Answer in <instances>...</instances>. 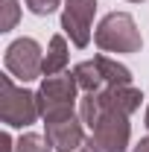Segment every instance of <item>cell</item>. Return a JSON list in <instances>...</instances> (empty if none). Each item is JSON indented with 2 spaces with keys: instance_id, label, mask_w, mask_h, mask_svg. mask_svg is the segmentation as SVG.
<instances>
[{
  "instance_id": "cell-5",
  "label": "cell",
  "mask_w": 149,
  "mask_h": 152,
  "mask_svg": "<svg viewBox=\"0 0 149 152\" xmlns=\"http://www.w3.org/2000/svg\"><path fill=\"white\" fill-rule=\"evenodd\" d=\"M131 140V123L126 114L105 111L99 117V123L91 129L88 146L91 152H126Z\"/></svg>"
},
{
  "instance_id": "cell-12",
  "label": "cell",
  "mask_w": 149,
  "mask_h": 152,
  "mask_svg": "<svg viewBox=\"0 0 149 152\" xmlns=\"http://www.w3.org/2000/svg\"><path fill=\"white\" fill-rule=\"evenodd\" d=\"M15 152H53V143L47 140V134L26 132L15 140Z\"/></svg>"
},
{
  "instance_id": "cell-10",
  "label": "cell",
  "mask_w": 149,
  "mask_h": 152,
  "mask_svg": "<svg viewBox=\"0 0 149 152\" xmlns=\"http://www.w3.org/2000/svg\"><path fill=\"white\" fill-rule=\"evenodd\" d=\"M67 61H70L67 38L64 35H53L50 44H47V53H44V76L64 73V70H67Z\"/></svg>"
},
{
  "instance_id": "cell-4",
  "label": "cell",
  "mask_w": 149,
  "mask_h": 152,
  "mask_svg": "<svg viewBox=\"0 0 149 152\" xmlns=\"http://www.w3.org/2000/svg\"><path fill=\"white\" fill-rule=\"evenodd\" d=\"M3 64H6V73L12 79H18V82H23V85L32 82V79H44V50L29 35L15 38L6 47Z\"/></svg>"
},
{
  "instance_id": "cell-1",
  "label": "cell",
  "mask_w": 149,
  "mask_h": 152,
  "mask_svg": "<svg viewBox=\"0 0 149 152\" xmlns=\"http://www.w3.org/2000/svg\"><path fill=\"white\" fill-rule=\"evenodd\" d=\"M38 108H41V120H58V117H70L76 111V102H79V82H76L73 70L67 73H53L44 76L41 85H38Z\"/></svg>"
},
{
  "instance_id": "cell-3",
  "label": "cell",
  "mask_w": 149,
  "mask_h": 152,
  "mask_svg": "<svg viewBox=\"0 0 149 152\" xmlns=\"http://www.w3.org/2000/svg\"><path fill=\"white\" fill-rule=\"evenodd\" d=\"M41 108H38V94L18 88L12 82V76H0V120L6 123V129H26L32 126Z\"/></svg>"
},
{
  "instance_id": "cell-17",
  "label": "cell",
  "mask_w": 149,
  "mask_h": 152,
  "mask_svg": "<svg viewBox=\"0 0 149 152\" xmlns=\"http://www.w3.org/2000/svg\"><path fill=\"white\" fill-rule=\"evenodd\" d=\"M143 123H146V129H149V105H146V117H143Z\"/></svg>"
},
{
  "instance_id": "cell-18",
  "label": "cell",
  "mask_w": 149,
  "mask_h": 152,
  "mask_svg": "<svg viewBox=\"0 0 149 152\" xmlns=\"http://www.w3.org/2000/svg\"><path fill=\"white\" fill-rule=\"evenodd\" d=\"M126 3H143V0H126Z\"/></svg>"
},
{
  "instance_id": "cell-7",
  "label": "cell",
  "mask_w": 149,
  "mask_h": 152,
  "mask_svg": "<svg viewBox=\"0 0 149 152\" xmlns=\"http://www.w3.org/2000/svg\"><path fill=\"white\" fill-rule=\"evenodd\" d=\"M44 134L47 140L53 143V149L58 152H73L79 146H85V123L79 114H70V117H58V120H47L44 123Z\"/></svg>"
},
{
  "instance_id": "cell-2",
  "label": "cell",
  "mask_w": 149,
  "mask_h": 152,
  "mask_svg": "<svg viewBox=\"0 0 149 152\" xmlns=\"http://www.w3.org/2000/svg\"><path fill=\"white\" fill-rule=\"evenodd\" d=\"M93 44L102 53L131 56V53H140L143 38H140V29L129 12H108L99 20V26L93 29Z\"/></svg>"
},
{
  "instance_id": "cell-6",
  "label": "cell",
  "mask_w": 149,
  "mask_h": 152,
  "mask_svg": "<svg viewBox=\"0 0 149 152\" xmlns=\"http://www.w3.org/2000/svg\"><path fill=\"white\" fill-rule=\"evenodd\" d=\"M93 15H96V0H64V6H61V32L79 50H85L91 44Z\"/></svg>"
},
{
  "instance_id": "cell-14",
  "label": "cell",
  "mask_w": 149,
  "mask_h": 152,
  "mask_svg": "<svg viewBox=\"0 0 149 152\" xmlns=\"http://www.w3.org/2000/svg\"><path fill=\"white\" fill-rule=\"evenodd\" d=\"M23 3H26V9H29L32 15H41V18H44V15H53L58 6H64L61 0H23Z\"/></svg>"
},
{
  "instance_id": "cell-15",
  "label": "cell",
  "mask_w": 149,
  "mask_h": 152,
  "mask_svg": "<svg viewBox=\"0 0 149 152\" xmlns=\"http://www.w3.org/2000/svg\"><path fill=\"white\" fill-rule=\"evenodd\" d=\"M131 152H149V134H146V137H140V140L134 143V149H131Z\"/></svg>"
},
{
  "instance_id": "cell-13",
  "label": "cell",
  "mask_w": 149,
  "mask_h": 152,
  "mask_svg": "<svg viewBox=\"0 0 149 152\" xmlns=\"http://www.w3.org/2000/svg\"><path fill=\"white\" fill-rule=\"evenodd\" d=\"M0 32H9L18 26V18H20V6L18 0H0Z\"/></svg>"
},
{
  "instance_id": "cell-11",
  "label": "cell",
  "mask_w": 149,
  "mask_h": 152,
  "mask_svg": "<svg viewBox=\"0 0 149 152\" xmlns=\"http://www.w3.org/2000/svg\"><path fill=\"white\" fill-rule=\"evenodd\" d=\"M102 99H99V91L96 94H82L79 96V117H82V123L93 129L96 123H99V117H102Z\"/></svg>"
},
{
  "instance_id": "cell-16",
  "label": "cell",
  "mask_w": 149,
  "mask_h": 152,
  "mask_svg": "<svg viewBox=\"0 0 149 152\" xmlns=\"http://www.w3.org/2000/svg\"><path fill=\"white\" fill-rule=\"evenodd\" d=\"M73 152H91V146L85 143V146H79V149H73Z\"/></svg>"
},
{
  "instance_id": "cell-9",
  "label": "cell",
  "mask_w": 149,
  "mask_h": 152,
  "mask_svg": "<svg viewBox=\"0 0 149 152\" xmlns=\"http://www.w3.org/2000/svg\"><path fill=\"white\" fill-rule=\"evenodd\" d=\"M73 76H76V82H79V91H82V94H96V91H105V88H108L105 76H102V70H99L96 56L79 61V64L73 67Z\"/></svg>"
},
{
  "instance_id": "cell-8",
  "label": "cell",
  "mask_w": 149,
  "mask_h": 152,
  "mask_svg": "<svg viewBox=\"0 0 149 152\" xmlns=\"http://www.w3.org/2000/svg\"><path fill=\"white\" fill-rule=\"evenodd\" d=\"M99 99H102V111H117V114L131 117V114L140 108L143 94L134 85H114V88L99 91Z\"/></svg>"
}]
</instances>
